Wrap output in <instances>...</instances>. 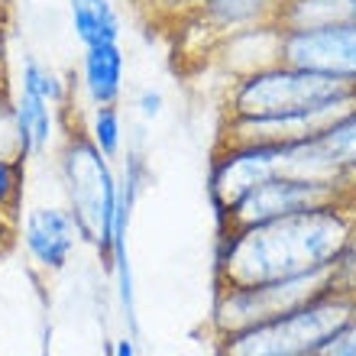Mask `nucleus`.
Returning <instances> with one entry per match:
<instances>
[{
    "label": "nucleus",
    "instance_id": "f257e3e1",
    "mask_svg": "<svg viewBox=\"0 0 356 356\" xmlns=\"http://www.w3.org/2000/svg\"><path fill=\"white\" fill-rule=\"evenodd\" d=\"M353 246L356 217L350 204L282 214L220 234L214 285L217 291H230L298 279L340 266Z\"/></svg>",
    "mask_w": 356,
    "mask_h": 356
},
{
    "label": "nucleus",
    "instance_id": "f03ea898",
    "mask_svg": "<svg viewBox=\"0 0 356 356\" xmlns=\"http://www.w3.org/2000/svg\"><path fill=\"white\" fill-rule=\"evenodd\" d=\"M356 81L295 65H266L234 75L220 120H291L330 111H353Z\"/></svg>",
    "mask_w": 356,
    "mask_h": 356
},
{
    "label": "nucleus",
    "instance_id": "7ed1b4c3",
    "mask_svg": "<svg viewBox=\"0 0 356 356\" xmlns=\"http://www.w3.org/2000/svg\"><path fill=\"white\" fill-rule=\"evenodd\" d=\"M356 321V285H337L282 318L220 337L217 356H318Z\"/></svg>",
    "mask_w": 356,
    "mask_h": 356
},
{
    "label": "nucleus",
    "instance_id": "20e7f679",
    "mask_svg": "<svg viewBox=\"0 0 356 356\" xmlns=\"http://www.w3.org/2000/svg\"><path fill=\"white\" fill-rule=\"evenodd\" d=\"M65 113V111H62ZM62 178L72 201V214L85 240H91L107 259H113V207H117V175L111 159L94 146L88 127L75 117V127L65 113V140H62Z\"/></svg>",
    "mask_w": 356,
    "mask_h": 356
},
{
    "label": "nucleus",
    "instance_id": "39448f33",
    "mask_svg": "<svg viewBox=\"0 0 356 356\" xmlns=\"http://www.w3.org/2000/svg\"><path fill=\"white\" fill-rule=\"evenodd\" d=\"M337 285H343V263L321 272H308V275H298V279L269 282V285H253V289L217 291L211 324H214L217 340L230 337V334H240L246 327L282 318V314H289L295 308H305V305L318 301L321 295H327Z\"/></svg>",
    "mask_w": 356,
    "mask_h": 356
},
{
    "label": "nucleus",
    "instance_id": "423d86ee",
    "mask_svg": "<svg viewBox=\"0 0 356 356\" xmlns=\"http://www.w3.org/2000/svg\"><path fill=\"white\" fill-rule=\"evenodd\" d=\"M350 204V181H305V178H269L243 195L227 214H220V234L263 224L282 214H298L314 207Z\"/></svg>",
    "mask_w": 356,
    "mask_h": 356
},
{
    "label": "nucleus",
    "instance_id": "0eeeda50",
    "mask_svg": "<svg viewBox=\"0 0 356 356\" xmlns=\"http://www.w3.org/2000/svg\"><path fill=\"white\" fill-rule=\"evenodd\" d=\"M275 65L311 68V72H327V75L356 81V23L318 29H279Z\"/></svg>",
    "mask_w": 356,
    "mask_h": 356
},
{
    "label": "nucleus",
    "instance_id": "6e6552de",
    "mask_svg": "<svg viewBox=\"0 0 356 356\" xmlns=\"http://www.w3.org/2000/svg\"><path fill=\"white\" fill-rule=\"evenodd\" d=\"M19 236L33 263L56 272L68 263L81 230H78L72 207H33L19 227Z\"/></svg>",
    "mask_w": 356,
    "mask_h": 356
},
{
    "label": "nucleus",
    "instance_id": "1a4fd4ad",
    "mask_svg": "<svg viewBox=\"0 0 356 356\" xmlns=\"http://www.w3.org/2000/svg\"><path fill=\"white\" fill-rule=\"evenodd\" d=\"M81 85L91 107L120 101L123 88V49L120 42H101V46H88L81 56Z\"/></svg>",
    "mask_w": 356,
    "mask_h": 356
},
{
    "label": "nucleus",
    "instance_id": "9d476101",
    "mask_svg": "<svg viewBox=\"0 0 356 356\" xmlns=\"http://www.w3.org/2000/svg\"><path fill=\"white\" fill-rule=\"evenodd\" d=\"M56 107L42 97L29 91H19V97L13 101V113H17V136H19V149L23 156H42L52 140L56 130Z\"/></svg>",
    "mask_w": 356,
    "mask_h": 356
},
{
    "label": "nucleus",
    "instance_id": "9b49d317",
    "mask_svg": "<svg viewBox=\"0 0 356 356\" xmlns=\"http://www.w3.org/2000/svg\"><path fill=\"white\" fill-rule=\"evenodd\" d=\"M68 10H72V29L85 49L120 42V17L111 0H68Z\"/></svg>",
    "mask_w": 356,
    "mask_h": 356
},
{
    "label": "nucleus",
    "instance_id": "f8f14e48",
    "mask_svg": "<svg viewBox=\"0 0 356 356\" xmlns=\"http://www.w3.org/2000/svg\"><path fill=\"white\" fill-rule=\"evenodd\" d=\"M318 143L324 146V152L330 159L337 162V169L347 178H353L356 175V107L347 117H340L324 136H318Z\"/></svg>",
    "mask_w": 356,
    "mask_h": 356
},
{
    "label": "nucleus",
    "instance_id": "ddd939ff",
    "mask_svg": "<svg viewBox=\"0 0 356 356\" xmlns=\"http://www.w3.org/2000/svg\"><path fill=\"white\" fill-rule=\"evenodd\" d=\"M19 91H29L36 94V97H42V101H49L52 107L56 104H65L72 94H68L65 81L52 72V68H46L39 58H23V72H19Z\"/></svg>",
    "mask_w": 356,
    "mask_h": 356
},
{
    "label": "nucleus",
    "instance_id": "4468645a",
    "mask_svg": "<svg viewBox=\"0 0 356 356\" xmlns=\"http://www.w3.org/2000/svg\"><path fill=\"white\" fill-rule=\"evenodd\" d=\"M88 133H91L94 146H97L107 159H117V156H120V146H123V117H120V111H117V104L94 107Z\"/></svg>",
    "mask_w": 356,
    "mask_h": 356
},
{
    "label": "nucleus",
    "instance_id": "2eb2a0df",
    "mask_svg": "<svg viewBox=\"0 0 356 356\" xmlns=\"http://www.w3.org/2000/svg\"><path fill=\"white\" fill-rule=\"evenodd\" d=\"M23 178H26L23 156H0V214L13 220H19V207H23Z\"/></svg>",
    "mask_w": 356,
    "mask_h": 356
},
{
    "label": "nucleus",
    "instance_id": "dca6fc26",
    "mask_svg": "<svg viewBox=\"0 0 356 356\" xmlns=\"http://www.w3.org/2000/svg\"><path fill=\"white\" fill-rule=\"evenodd\" d=\"M318 356H356V321L350 324V327L340 330L337 337L330 340Z\"/></svg>",
    "mask_w": 356,
    "mask_h": 356
},
{
    "label": "nucleus",
    "instance_id": "f3484780",
    "mask_svg": "<svg viewBox=\"0 0 356 356\" xmlns=\"http://www.w3.org/2000/svg\"><path fill=\"white\" fill-rule=\"evenodd\" d=\"M140 111H143V117H159V111H162V94L159 91H146L140 97Z\"/></svg>",
    "mask_w": 356,
    "mask_h": 356
},
{
    "label": "nucleus",
    "instance_id": "a211bd4d",
    "mask_svg": "<svg viewBox=\"0 0 356 356\" xmlns=\"http://www.w3.org/2000/svg\"><path fill=\"white\" fill-rule=\"evenodd\" d=\"M113 356H136V353H133V343H130L127 337L117 340V347H113Z\"/></svg>",
    "mask_w": 356,
    "mask_h": 356
},
{
    "label": "nucleus",
    "instance_id": "6ab92c4d",
    "mask_svg": "<svg viewBox=\"0 0 356 356\" xmlns=\"http://www.w3.org/2000/svg\"><path fill=\"white\" fill-rule=\"evenodd\" d=\"M7 10H10V0H0V23L7 19Z\"/></svg>",
    "mask_w": 356,
    "mask_h": 356
},
{
    "label": "nucleus",
    "instance_id": "aec40b11",
    "mask_svg": "<svg viewBox=\"0 0 356 356\" xmlns=\"http://www.w3.org/2000/svg\"><path fill=\"white\" fill-rule=\"evenodd\" d=\"M350 285H356V279H353V282H350Z\"/></svg>",
    "mask_w": 356,
    "mask_h": 356
}]
</instances>
